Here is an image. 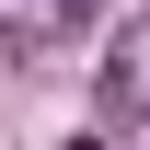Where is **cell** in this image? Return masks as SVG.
<instances>
[{
    "mask_svg": "<svg viewBox=\"0 0 150 150\" xmlns=\"http://www.w3.org/2000/svg\"><path fill=\"white\" fill-rule=\"evenodd\" d=\"M93 115H104V127H139V115H150V12L104 35V81H93Z\"/></svg>",
    "mask_w": 150,
    "mask_h": 150,
    "instance_id": "cell-1",
    "label": "cell"
},
{
    "mask_svg": "<svg viewBox=\"0 0 150 150\" xmlns=\"http://www.w3.org/2000/svg\"><path fill=\"white\" fill-rule=\"evenodd\" d=\"M81 12H93V0H46V35H69V23H81Z\"/></svg>",
    "mask_w": 150,
    "mask_h": 150,
    "instance_id": "cell-2",
    "label": "cell"
}]
</instances>
